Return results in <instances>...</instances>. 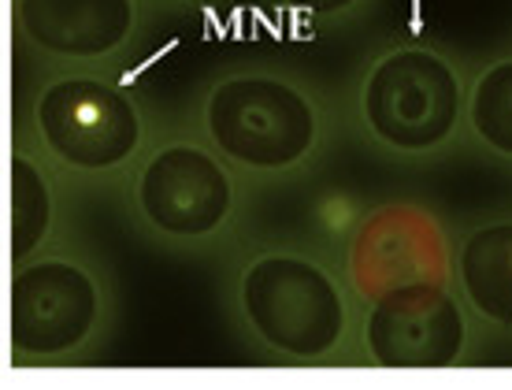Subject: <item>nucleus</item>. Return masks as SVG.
Wrapping results in <instances>:
<instances>
[{
    "instance_id": "1",
    "label": "nucleus",
    "mask_w": 512,
    "mask_h": 390,
    "mask_svg": "<svg viewBox=\"0 0 512 390\" xmlns=\"http://www.w3.org/2000/svg\"><path fill=\"white\" fill-rule=\"evenodd\" d=\"M201 123L223 160L256 175L301 168L320 149L323 116L312 93L286 75L234 71L212 82Z\"/></svg>"
},
{
    "instance_id": "9",
    "label": "nucleus",
    "mask_w": 512,
    "mask_h": 390,
    "mask_svg": "<svg viewBox=\"0 0 512 390\" xmlns=\"http://www.w3.org/2000/svg\"><path fill=\"white\" fill-rule=\"evenodd\" d=\"M15 26L49 60L97 64L138 30V0H15Z\"/></svg>"
},
{
    "instance_id": "5",
    "label": "nucleus",
    "mask_w": 512,
    "mask_h": 390,
    "mask_svg": "<svg viewBox=\"0 0 512 390\" xmlns=\"http://www.w3.org/2000/svg\"><path fill=\"white\" fill-rule=\"evenodd\" d=\"M104 320L101 279L71 257H34L8 283V346L23 361L78 353Z\"/></svg>"
},
{
    "instance_id": "8",
    "label": "nucleus",
    "mask_w": 512,
    "mask_h": 390,
    "mask_svg": "<svg viewBox=\"0 0 512 390\" xmlns=\"http://www.w3.org/2000/svg\"><path fill=\"white\" fill-rule=\"evenodd\" d=\"M364 346L379 368H453L468 350V320L449 286L412 283L372 301Z\"/></svg>"
},
{
    "instance_id": "2",
    "label": "nucleus",
    "mask_w": 512,
    "mask_h": 390,
    "mask_svg": "<svg viewBox=\"0 0 512 390\" xmlns=\"http://www.w3.org/2000/svg\"><path fill=\"white\" fill-rule=\"evenodd\" d=\"M238 309L245 327L271 353L290 361L331 357L349 331L342 286L305 253L275 249L245 264L238 279Z\"/></svg>"
},
{
    "instance_id": "12",
    "label": "nucleus",
    "mask_w": 512,
    "mask_h": 390,
    "mask_svg": "<svg viewBox=\"0 0 512 390\" xmlns=\"http://www.w3.org/2000/svg\"><path fill=\"white\" fill-rule=\"evenodd\" d=\"M468 127L501 160H512V56H501L479 71L468 90Z\"/></svg>"
},
{
    "instance_id": "13",
    "label": "nucleus",
    "mask_w": 512,
    "mask_h": 390,
    "mask_svg": "<svg viewBox=\"0 0 512 390\" xmlns=\"http://www.w3.org/2000/svg\"><path fill=\"white\" fill-rule=\"evenodd\" d=\"M286 4L290 12H301V15H316V19H331V15H346L353 12L360 0H279Z\"/></svg>"
},
{
    "instance_id": "6",
    "label": "nucleus",
    "mask_w": 512,
    "mask_h": 390,
    "mask_svg": "<svg viewBox=\"0 0 512 390\" xmlns=\"http://www.w3.org/2000/svg\"><path fill=\"white\" fill-rule=\"evenodd\" d=\"M238 190L223 156L197 142H164L134 179V208L145 227L171 242L216 238L234 216Z\"/></svg>"
},
{
    "instance_id": "7",
    "label": "nucleus",
    "mask_w": 512,
    "mask_h": 390,
    "mask_svg": "<svg viewBox=\"0 0 512 390\" xmlns=\"http://www.w3.org/2000/svg\"><path fill=\"white\" fill-rule=\"evenodd\" d=\"M346 268L360 298L379 301L390 290L412 283L449 286L453 249L442 223L420 205L372 208L349 238Z\"/></svg>"
},
{
    "instance_id": "3",
    "label": "nucleus",
    "mask_w": 512,
    "mask_h": 390,
    "mask_svg": "<svg viewBox=\"0 0 512 390\" xmlns=\"http://www.w3.org/2000/svg\"><path fill=\"white\" fill-rule=\"evenodd\" d=\"M468 112L461 71L427 45L386 49L360 82V119L375 142L401 156L446 149Z\"/></svg>"
},
{
    "instance_id": "11",
    "label": "nucleus",
    "mask_w": 512,
    "mask_h": 390,
    "mask_svg": "<svg viewBox=\"0 0 512 390\" xmlns=\"http://www.w3.org/2000/svg\"><path fill=\"white\" fill-rule=\"evenodd\" d=\"M8 197H12V268L34 260L41 246L49 242L52 216H56V201H52V186L45 171L30 160L26 153H12L8 160Z\"/></svg>"
},
{
    "instance_id": "10",
    "label": "nucleus",
    "mask_w": 512,
    "mask_h": 390,
    "mask_svg": "<svg viewBox=\"0 0 512 390\" xmlns=\"http://www.w3.org/2000/svg\"><path fill=\"white\" fill-rule=\"evenodd\" d=\"M457 286L479 320L512 327V220L483 223L464 234Z\"/></svg>"
},
{
    "instance_id": "4",
    "label": "nucleus",
    "mask_w": 512,
    "mask_h": 390,
    "mask_svg": "<svg viewBox=\"0 0 512 390\" xmlns=\"http://www.w3.org/2000/svg\"><path fill=\"white\" fill-rule=\"evenodd\" d=\"M34 130L52 160L78 175L119 171L145 142L134 93L101 75H64L34 97Z\"/></svg>"
}]
</instances>
